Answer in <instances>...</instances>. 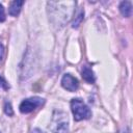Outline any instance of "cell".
<instances>
[{"label":"cell","instance_id":"6da1fadb","mask_svg":"<svg viewBox=\"0 0 133 133\" xmlns=\"http://www.w3.org/2000/svg\"><path fill=\"white\" fill-rule=\"evenodd\" d=\"M50 129L52 133H68L69 119L66 113L60 110H55L52 115Z\"/></svg>","mask_w":133,"mask_h":133},{"label":"cell","instance_id":"7a4b0ae2","mask_svg":"<svg viewBox=\"0 0 133 133\" xmlns=\"http://www.w3.org/2000/svg\"><path fill=\"white\" fill-rule=\"evenodd\" d=\"M71 109L74 115V119L77 122L88 119L91 116L90 109L81 99H73L71 101Z\"/></svg>","mask_w":133,"mask_h":133},{"label":"cell","instance_id":"3957f363","mask_svg":"<svg viewBox=\"0 0 133 133\" xmlns=\"http://www.w3.org/2000/svg\"><path fill=\"white\" fill-rule=\"evenodd\" d=\"M44 103H45L44 99H42L39 97H32V98H28V99H25L24 101H22L19 108L22 113H29V112L35 110L37 107L44 105Z\"/></svg>","mask_w":133,"mask_h":133},{"label":"cell","instance_id":"277c9868","mask_svg":"<svg viewBox=\"0 0 133 133\" xmlns=\"http://www.w3.org/2000/svg\"><path fill=\"white\" fill-rule=\"evenodd\" d=\"M61 85L64 89L69 91H76L79 87V82L71 74H64L61 79Z\"/></svg>","mask_w":133,"mask_h":133},{"label":"cell","instance_id":"5b68a950","mask_svg":"<svg viewBox=\"0 0 133 133\" xmlns=\"http://www.w3.org/2000/svg\"><path fill=\"white\" fill-rule=\"evenodd\" d=\"M81 75H82V78L88 83H94L96 81V77H95V74H94L92 70L87 65H83L82 66Z\"/></svg>","mask_w":133,"mask_h":133},{"label":"cell","instance_id":"8992f818","mask_svg":"<svg viewBox=\"0 0 133 133\" xmlns=\"http://www.w3.org/2000/svg\"><path fill=\"white\" fill-rule=\"evenodd\" d=\"M24 4V1H12L8 8V14L12 17H16L20 14L22 5Z\"/></svg>","mask_w":133,"mask_h":133},{"label":"cell","instance_id":"52a82bcc","mask_svg":"<svg viewBox=\"0 0 133 133\" xmlns=\"http://www.w3.org/2000/svg\"><path fill=\"white\" fill-rule=\"evenodd\" d=\"M119 11L121 14L128 18L131 16V12H132V5H131V2L130 1H123L121 2L119 4Z\"/></svg>","mask_w":133,"mask_h":133},{"label":"cell","instance_id":"ba28073f","mask_svg":"<svg viewBox=\"0 0 133 133\" xmlns=\"http://www.w3.org/2000/svg\"><path fill=\"white\" fill-rule=\"evenodd\" d=\"M83 17H84V11L81 9L79 10V12L76 15V17L74 18V21L72 22V27L73 28H78V26L81 24V22L83 21Z\"/></svg>","mask_w":133,"mask_h":133},{"label":"cell","instance_id":"9c48e42d","mask_svg":"<svg viewBox=\"0 0 133 133\" xmlns=\"http://www.w3.org/2000/svg\"><path fill=\"white\" fill-rule=\"evenodd\" d=\"M4 112L8 115V116H11L14 114V110L11 108V104L9 102H5L4 104Z\"/></svg>","mask_w":133,"mask_h":133},{"label":"cell","instance_id":"30bf717a","mask_svg":"<svg viewBox=\"0 0 133 133\" xmlns=\"http://www.w3.org/2000/svg\"><path fill=\"white\" fill-rule=\"evenodd\" d=\"M0 88L5 89V90L9 88V85L7 84V82L5 81V79L3 77H1V76H0Z\"/></svg>","mask_w":133,"mask_h":133},{"label":"cell","instance_id":"8fae6325","mask_svg":"<svg viewBox=\"0 0 133 133\" xmlns=\"http://www.w3.org/2000/svg\"><path fill=\"white\" fill-rule=\"evenodd\" d=\"M5 21V12H4V8L3 5L0 4V22Z\"/></svg>","mask_w":133,"mask_h":133},{"label":"cell","instance_id":"7c38bea8","mask_svg":"<svg viewBox=\"0 0 133 133\" xmlns=\"http://www.w3.org/2000/svg\"><path fill=\"white\" fill-rule=\"evenodd\" d=\"M3 56H4V47H3V45L0 43V62L2 61Z\"/></svg>","mask_w":133,"mask_h":133},{"label":"cell","instance_id":"4fadbf2b","mask_svg":"<svg viewBox=\"0 0 133 133\" xmlns=\"http://www.w3.org/2000/svg\"><path fill=\"white\" fill-rule=\"evenodd\" d=\"M118 133H130V131H129V129H128V128H125V129L121 130Z\"/></svg>","mask_w":133,"mask_h":133},{"label":"cell","instance_id":"5bb4252c","mask_svg":"<svg viewBox=\"0 0 133 133\" xmlns=\"http://www.w3.org/2000/svg\"><path fill=\"white\" fill-rule=\"evenodd\" d=\"M0 133H1V132H0Z\"/></svg>","mask_w":133,"mask_h":133}]
</instances>
